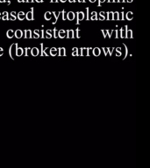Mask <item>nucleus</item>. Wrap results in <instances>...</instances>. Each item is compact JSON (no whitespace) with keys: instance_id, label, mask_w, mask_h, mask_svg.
Listing matches in <instances>:
<instances>
[{"instance_id":"ddd939ff","label":"nucleus","mask_w":150,"mask_h":168,"mask_svg":"<svg viewBox=\"0 0 150 168\" xmlns=\"http://www.w3.org/2000/svg\"><path fill=\"white\" fill-rule=\"evenodd\" d=\"M57 53H58V49H56L55 47H52V48H50V50H49V54H50V55H52V56H55Z\"/></svg>"},{"instance_id":"bb28decb","label":"nucleus","mask_w":150,"mask_h":168,"mask_svg":"<svg viewBox=\"0 0 150 168\" xmlns=\"http://www.w3.org/2000/svg\"><path fill=\"white\" fill-rule=\"evenodd\" d=\"M108 20H111L113 19V12H109L108 13V17H107Z\"/></svg>"},{"instance_id":"aec40b11","label":"nucleus","mask_w":150,"mask_h":168,"mask_svg":"<svg viewBox=\"0 0 150 168\" xmlns=\"http://www.w3.org/2000/svg\"><path fill=\"white\" fill-rule=\"evenodd\" d=\"M51 18H52V14H51V12H46V13H45V19H46V20H50V19H51Z\"/></svg>"},{"instance_id":"1a4fd4ad","label":"nucleus","mask_w":150,"mask_h":168,"mask_svg":"<svg viewBox=\"0 0 150 168\" xmlns=\"http://www.w3.org/2000/svg\"><path fill=\"white\" fill-rule=\"evenodd\" d=\"M15 37L17 39H21L23 37V32L21 30H19V29L15 31Z\"/></svg>"},{"instance_id":"37998d69","label":"nucleus","mask_w":150,"mask_h":168,"mask_svg":"<svg viewBox=\"0 0 150 168\" xmlns=\"http://www.w3.org/2000/svg\"><path fill=\"white\" fill-rule=\"evenodd\" d=\"M41 38H44V31L41 30Z\"/></svg>"},{"instance_id":"f8f14e48","label":"nucleus","mask_w":150,"mask_h":168,"mask_svg":"<svg viewBox=\"0 0 150 168\" xmlns=\"http://www.w3.org/2000/svg\"><path fill=\"white\" fill-rule=\"evenodd\" d=\"M23 53H24V49L21 48V47H17V50H16V55L19 56V57H20V56L23 55Z\"/></svg>"},{"instance_id":"8fccbe9b","label":"nucleus","mask_w":150,"mask_h":168,"mask_svg":"<svg viewBox=\"0 0 150 168\" xmlns=\"http://www.w3.org/2000/svg\"><path fill=\"white\" fill-rule=\"evenodd\" d=\"M0 19H1V13H0Z\"/></svg>"},{"instance_id":"2eb2a0df","label":"nucleus","mask_w":150,"mask_h":168,"mask_svg":"<svg viewBox=\"0 0 150 168\" xmlns=\"http://www.w3.org/2000/svg\"><path fill=\"white\" fill-rule=\"evenodd\" d=\"M100 53H101V50L98 47H96L93 49V55L94 56H99Z\"/></svg>"},{"instance_id":"79ce46f5","label":"nucleus","mask_w":150,"mask_h":168,"mask_svg":"<svg viewBox=\"0 0 150 168\" xmlns=\"http://www.w3.org/2000/svg\"><path fill=\"white\" fill-rule=\"evenodd\" d=\"M63 20L66 19V17H65V12H64V11L63 12Z\"/></svg>"},{"instance_id":"09e8293b","label":"nucleus","mask_w":150,"mask_h":168,"mask_svg":"<svg viewBox=\"0 0 150 168\" xmlns=\"http://www.w3.org/2000/svg\"><path fill=\"white\" fill-rule=\"evenodd\" d=\"M62 2H64V1H66V0H61Z\"/></svg>"},{"instance_id":"b1692460","label":"nucleus","mask_w":150,"mask_h":168,"mask_svg":"<svg viewBox=\"0 0 150 168\" xmlns=\"http://www.w3.org/2000/svg\"><path fill=\"white\" fill-rule=\"evenodd\" d=\"M3 20H8L9 19V17H8V13L7 12H4L3 13V17H2Z\"/></svg>"},{"instance_id":"a18cd8bd","label":"nucleus","mask_w":150,"mask_h":168,"mask_svg":"<svg viewBox=\"0 0 150 168\" xmlns=\"http://www.w3.org/2000/svg\"><path fill=\"white\" fill-rule=\"evenodd\" d=\"M36 1H37V2H41L42 0H36Z\"/></svg>"},{"instance_id":"4c0bfd02","label":"nucleus","mask_w":150,"mask_h":168,"mask_svg":"<svg viewBox=\"0 0 150 168\" xmlns=\"http://www.w3.org/2000/svg\"><path fill=\"white\" fill-rule=\"evenodd\" d=\"M114 32L113 30H111V31H109V30H108V37H109V38L111 37V34H112V32Z\"/></svg>"},{"instance_id":"6e6552de","label":"nucleus","mask_w":150,"mask_h":168,"mask_svg":"<svg viewBox=\"0 0 150 168\" xmlns=\"http://www.w3.org/2000/svg\"><path fill=\"white\" fill-rule=\"evenodd\" d=\"M25 39H31V38H33L32 31L31 30H25Z\"/></svg>"},{"instance_id":"0eeeda50","label":"nucleus","mask_w":150,"mask_h":168,"mask_svg":"<svg viewBox=\"0 0 150 168\" xmlns=\"http://www.w3.org/2000/svg\"><path fill=\"white\" fill-rule=\"evenodd\" d=\"M66 33H67V32L65 30H60L58 32V37L61 38V39H63L66 37Z\"/></svg>"},{"instance_id":"3c124183","label":"nucleus","mask_w":150,"mask_h":168,"mask_svg":"<svg viewBox=\"0 0 150 168\" xmlns=\"http://www.w3.org/2000/svg\"><path fill=\"white\" fill-rule=\"evenodd\" d=\"M69 1H71V2H72V1H74V0H69Z\"/></svg>"},{"instance_id":"412c9836","label":"nucleus","mask_w":150,"mask_h":168,"mask_svg":"<svg viewBox=\"0 0 150 168\" xmlns=\"http://www.w3.org/2000/svg\"><path fill=\"white\" fill-rule=\"evenodd\" d=\"M46 33H47V35H46L47 39H51L52 38V31L51 30H47L46 32Z\"/></svg>"},{"instance_id":"a19ab883","label":"nucleus","mask_w":150,"mask_h":168,"mask_svg":"<svg viewBox=\"0 0 150 168\" xmlns=\"http://www.w3.org/2000/svg\"><path fill=\"white\" fill-rule=\"evenodd\" d=\"M4 54V49L2 47H0V56H2Z\"/></svg>"},{"instance_id":"4be33fe9","label":"nucleus","mask_w":150,"mask_h":168,"mask_svg":"<svg viewBox=\"0 0 150 168\" xmlns=\"http://www.w3.org/2000/svg\"><path fill=\"white\" fill-rule=\"evenodd\" d=\"M78 49L76 47L73 48V52H72V56H78Z\"/></svg>"},{"instance_id":"f03ea898","label":"nucleus","mask_w":150,"mask_h":168,"mask_svg":"<svg viewBox=\"0 0 150 168\" xmlns=\"http://www.w3.org/2000/svg\"><path fill=\"white\" fill-rule=\"evenodd\" d=\"M89 49L91 48H86L83 47L81 49V56H89Z\"/></svg>"},{"instance_id":"a878e982","label":"nucleus","mask_w":150,"mask_h":168,"mask_svg":"<svg viewBox=\"0 0 150 168\" xmlns=\"http://www.w3.org/2000/svg\"><path fill=\"white\" fill-rule=\"evenodd\" d=\"M115 50L118 52V53H117V56H120V55L122 54V52H121V50H120V48H119V47L116 48Z\"/></svg>"},{"instance_id":"393cba45","label":"nucleus","mask_w":150,"mask_h":168,"mask_svg":"<svg viewBox=\"0 0 150 168\" xmlns=\"http://www.w3.org/2000/svg\"><path fill=\"white\" fill-rule=\"evenodd\" d=\"M127 19L128 20L133 19V13H132V12H127Z\"/></svg>"},{"instance_id":"473e14b6","label":"nucleus","mask_w":150,"mask_h":168,"mask_svg":"<svg viewBox=\"0 0 150 168\" xmlns=\"http://www.w3.org/2000/svg\"><path fill=\"white\" fill-rule=\"evenodd\" d=\"M48 54H49L48 48H45L44 49V56H48Z\"/></svg>"},{"instance_id":"9b49d317","label":"nucleus","mask_w":150,"mask_h":168,"mask_svg":"<svg viewBox=\"0 0 150 168\" xmlns=\"http://www.w3.org/2000/svg\"><path fill=\"white\" fill-rule=\"evenodd\" d=\"M39 53H40V51H39V49H38L37 47L32 48V50H31V54H32L33 56H38Z\"/></svg>"},{"instance_id":"6ab92c4d","label":"nucleus","mask_w":150,"mask_h":168,"mask_svg":"<svg viewBox=\"0 0 150 168\" xmlns=\"http://www.w3.org/2000/svg\"><path fill=\"white\" fill-rule=\"evenodd\" d=\"M33 38H34V39H39V38H40L39 30H34V35H33Z\"/></svg>"},{"instance_id":"864d4df0","label":"nucleus","mask_w":150,"mask_h":168,"mask_svg":"<svg viewBox=\"0 0 150 168\" xmlns=\"http://www.w3.org/2000/svg\"><path fill=\"white\" fill-rule=\"evenodd\" d=\"M100 1H102V2H103V1H104V0H100Z\"/></svg>"},{"instance_id":"49530a36","label":"nucleus","mask_w":150,"mask_h":168,"mask_svg":"<svg viewBox=\"0 0 150 168\" xmlns=\"http://www.w3.org/2000/svg\"><path fill=\"white\" fill-rule=\"evenodd\" d=\"M6 0H0V2H5Z\"/></svg>"},{"instance_id":"20e7f679","label":"nucleus","mask_w":150,"mask_h":168,"mask_svg":"<svg viewBox=\"0 0 150 168\" xmlns=\"http://www.w3.org/2000/svg\"><path fill=\"white\" fill-rule=\"evenodd\" d=\"M127 25H126L124 28H121V29H120V38H121V39L126 38V35H127Z\"/></svg>"},{"instance_id":"ea45409f","label":"nucleus","mask_w":150,"mask_h":168,"mask_svg":"<svg viewBox=\"0 0 150 168\" xmlns=\"http://www.w3.org/2000/svg\"><path fill=\"white\" fill-rule=\"evenodd\" d=\"M103 50L105 52V55H107V53H108V48L105 47V48H103Z\"/></svg>"},{"instance_id":"7ed1b4c3","label":"nucleus","mask_w":150,"mask_h":168,"mask_svg":"<svg viewBox=\"0 0 150 168\" xmlns=\"http://www.w3.org/2000/svg\"><path fill=\"white\" fill-rule=\"evenodd\" d=\"M25 19L27 20H33L34 18V10H32L31 12H29L25 14Z\"/></svg>"},{"instance_id":"72a5a7b5","label":"nucleus","mask_w":150,"mask_h":168,"mask_svg":"<svg viewBox=\"0 0 150 168\" xmlns=\"http://www.w3.org/2000/svg\"><path fill=\"white\" fill-rule=\"evenodd\" d=\"M114 50H115L114 48H108V53H109V55H110V56L112 55V52H113Z\"/></svg>"},{"instance_id":"a211bd4d","label":"nucleus","mask_w":150,"mask_h":168,"mask_svg":"<svg viewBox=\"0 0 150 168\" xmlns=\"http://www.w3.org/2000/svg\"><path fill=\"white\" fill-rule=\"evenodd\" d=\"M25 14L23 12H19V14H18V19H19V20H23V19H25Z\"/></svg>"},{"instance_id":"9d476101","label":"nucleus","mask_w":150,"mask_h":168,"mask_svg":"<svg viewBox=\"0 0 150 168\" xmlns=\"http://www.w3.org/2000/svg\"><path fill=\"white\" fill-rule=\"evenodd\" d=\"M84 19V13L83 12H77V22H76V24L78 25L79 24V21H81V20H83Z\"/></svg>"},{"instance_id":"f257e3e1","label":"nucleus","mask_w":150,"mask_h":168,"mask_svg":"<svg viewBox=\"0 0 150 168\" xmlns=\"http://www.w3.org/2000/svg\"><path fill=\"white\" fill-rule=\"evenodd\" d=\"M17 47H18V44H12L11 47H10V49H9V55L12 59H13V53L16 54V50H17Z\"/></svg>"},{"instance_id":"603ef678","label":"nucleus","mask_w":150,"mask_h":168,"mask_svg":"<svg viewBox=\"0 0 150 168\" xmlns=\"http://www.w3.org/2000/svg\"><path fill=\"white\" fill-rule=\"evenodd\" d=\"M91 1H92V2H93V1H95V0H91Z\"/></svg>"},{"instance_id":"f3484780","label":"nucleus","mask_w":150,"mask_h":168,"mask_svg":"<svg viewBox=\"0 0 150 168\" xmlns=\"http://www.w3.org/2000/svg\"><path fill=\"white\" fill-rule=\"evenodd\" d=\"M67 19H68L69 20H73V19H75V13L72 12H69L68 15H67Z\"/></svg>"},{"instance_id":"39448f33","label":"nucleus","mask_w":150,"mask_h":168,"mask_svg":"<svg viewBox=\"0 0 150 168\" xmlns=\"http://www.w3.org/2000/svg\"><path fill=\"white\" fill-rule=\"evenodd\" d=\"M67 38L68 39H74L75 38V32H74V30H68L67 31Z\"/></svg>"},{"instance_id":"423d86ee","label":"nucleus","mask_w":150,"mask_h":168,"mask_svg":"<svg viewBox=\"0 0 150 168\" xmlns=\"http://www.w3.org/2000/svg\"><path fill=\"white\" fill-rule=\"evenodd\" d=\"M6 36H7V38H9V39L13 38V36H15V32H14L13 30H12V29L8 30V31L6 32Z\"/></svg>"},{"instance_id":"c9c22d12","label":"nucleus","mask_w":150,"mask_h":168,"mask_svg":"<svg viewBox=\"0 0 150 168\" xmlns=\"http://www.w3.org/2000/svg\"><path fill=\"white\" fill-rule=\"evenodd\" d=\"M76 38H80V29L79 28H77L76 29Z\"/></svg>"},{"instance_id":"58836bf2","label":"nucleus","mask_w":150,"mask_h":168,"mask_svg":"<svg viewBox=\"0 0 150 168\" xmlns=\"http://www.w3.org/2000/svg\"><path fill=\"white\" fill-rule=\"evenodd\" d=\"M104 12H100V18H99V19L100 20H104L105 19V17H104Z\"/></svg>"},{"instance_id":"5701e85b","label":"nucleus","mask_w":150,"mask_h":168,"mask_svg":"<svg viewBox=\"0 0 150 168\" xmlns=\"http://www.w3.org/2000/svg\"><path fill=\"white\" fill-rule=\"evenodd\" d=\"M31 50H32V48H30V47L25 48V56H29V54L31 53Z\"/></svg>"},{"instance_id":"dca6fc26","label":"nucleus","mask_w":150,"mask_h":168,"mask_svg":"<svg viewBox=\"0 0 150 168\" xmlns=\"http://www.w3.org/2000/svg\"><path fill=\"white\" fill-rule=\"evenodd\" d=\"M126 38H127V39H132L133 38V31L132 30H128V28H127V35H126Z\"/></svg>"},{"instance_id":"c03bdc74","label":"nucleus","mask_w":150,"mask_h":168,"mask_svg":"<svg viewBox=\"0 0 150 168\" xmlns=\"http://www.w3.org/2000/svg\"><path fill=\"white\" fill-rule=\"evenodd\" d=\"M27 2H33V0H27Z\"/></svg>"},{"instance_id":"f704fd0d","label":"nucleus","mask_w":150,"mask_h":168,"mask_svg":"<svg viewBox=\"0 0 150 168\" xmlns=\"http://www.w3.org/2000/svg\"><path fill=\"white\" fill-rule=\"evenodd\" d=\"M54 37L55 39H56V38L58 37V33H57V30H56L55 28L54 29Z\"/></svg>"},{"instance_id":"cd10ccee","label":"nucleus","mask_w":150,"mask_h":168,"mask_svg":"<svg viewBox=\"0 0 150 168\" xmlns=\"http://www.w3.org/2000/svg\"><path fill=\"white\" fill-rule=\"evenodd\" d=\"M91 19H92V20H97V19H98V18H97V13H96V12H93V13H92V16Z\"/></svg>"},{"instance_id":"7c9ffc66","label":"nucleus","mask_w":150,"mask_h":168,"mask_svg":"<svg viewBox=\"0 0 150 168\" xmlns=\"http://www.w3.org/2000/svg\"><path fill=\"white\" fill-rule=\"evenodd\" d=\"M124 47H125V49H126V53H125V56H124V59H126L127 57V54H128V48L124 44Z\"/></svg>"},{"instance_id":"c756f323","label":"nucleus","mask_w":150,"mask_h":168,"mask_svg":"<svg viewBox=\"0 0 150 168\" xmlns=\"http://www.w3.org/2000/svg\"><path fill=\"white\" fill-rule=\"evenodd\" d=\"M113 19H115V20L119 19V18H118V12H115V13H113Z\"/></svg>"},{"instance_id":"2f4dec72","label":"nucleus","mask_w":150,"mask_h":168,"mask_svg":"<svg viewBox=\"0 0 150 168\" xmlns=\"http://www.w3.org/2000/svg\"><path fill=\"white\" fill-rule=\"evenodd\" d=\"M11 15H12V20H15L16 19V12H12V13H11Z\"/></svg>"},{"instance_id":"c85d7f7f","label":"nucleus","mask_w":150,"mask_h":168,"mask_svg":"<svg viewBox=\"0 0 150 168\" xmlns=\"http://www.w3.org/2000/svg\"><path fill=\"white\" fill-rule=\"evenodd\" d=\"M101 32H103V34H104V38H106V36L108 35V30H102Z\"/></svg>"},{"instance_id":"4468645a","label":"nucleus","mask_w":150,"mask_h":168,"mask_svg":"<svg viewBox=\"0 0 150 168\" xmlns=\"http://www.w3.org/2000/svg\"><path fill=\"white\" fill-rule=\"evenodd\" d=\"M59 56H65L66 55V49L64 47H61L59 48V53H58Z\"/></svg>"},{"instance_id":"e433bc0d","label":"nucleus","mask_w":150,"mask_h":168,"mask_svg":"<svg viewBox=\"0 0 150 168\" xmlns=\"http://www.w3.org/2000/svg\"><path fill=\"white\" fill-rule=\"evenodd\" d=\"M54 17H55V21H54V23L57 21V19H58V17H59V14H60V12H54Z\"/></svg>"},{"instance_id":"de8ad7c7","label":"nucleus","mask_w":150,"mask_h":168,"mask_svg":"<svg viewBox=\"0 0 150 168\" xmlns=\"http://www.w3.org/2000/svg\"><path fill=\"white\" fill-rule=\"evenodd\" d=\"M57 1V0H52V2H56Z\"/></svg>"}]
</instances>
